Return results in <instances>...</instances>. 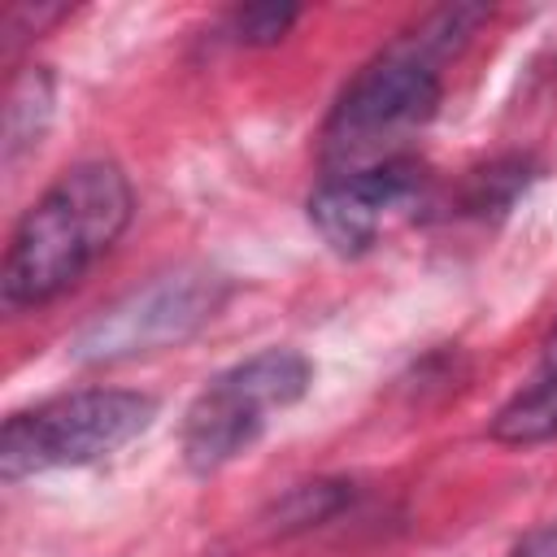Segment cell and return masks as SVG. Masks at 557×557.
I'll return each mask as SVG.
<instances>
[{
	"label": "cell",
	"mask_w": 557,
	"mask_h": 557,
	"mask_svg": "<svg viewBox=\"0 0 557 557\" xmlns=\"http://www.w3.org/2000/svg\"><path fill=\"white\" fill-rule=\"evenodd\" d=\"M131 183L113 161L65 170L13 226L0 287L9 305H44L74 287L126 231Z\"/></svg>",
	"instance_id": "1"
},
{
	"label": "cell",
	"mask_w": 557,
	"mask_h": 557,
	"mask_svg": "<svg viewBox=\"0 0 557 557\" xmlns=\"http://www.w3.org/2000/svg\"><path fill=\"white\" fill-rule=\"evenodd\" d=\"M440 96L444 87L431 61L409 57V52L379 57L348 83V91L335 100L322 126L326 170L352 174V170L400 161L396 148L435 117Z\"/></svg>",
	"instance_id": "2"
},
{
	"label": "cell",
	"mask_w": 557,
	"mask_h": 557,
	"mask_svg": "<svg viewBox=\"0 0 557 557\" xmlns=\"http://www.w3.org/2000/svg\"><path fill=\"white\" fill-rule=\"evenodd\" d=\"M157 418V400L126 387H83L22 409L0 431V474L26 479L61 466H91L131 444Z\"/></svg>",
	"instance_id": "3"
},
{
	"label": "cell",
	"mask_w": 557,
	"mask_h": 557,
	"mask_svg": "<svg viewBox=\"0 0 557 557\" xmlns=\"http://www.w3.org/2000/svg\"><path fill=\"white\" fill-rule=\"evenodd\" d=\"M309 361L292 348H265L218 374L183 418V461L196 474L222 470L265 431L274 409L309 392Z\"/></svg>",
	"instance_id": "4"
},
{
	"label": "cell",
	"mask_w": 557,
	"mask_h": 557,
	"mask_svg": "<svg viewBox=\"0 0 557 557\" xmlns=\"http://www.w3.org/2000/svg\"><path fill=\"white\" fill-rule=\"evenodd\" d=\"M222 300H226V278L213 270L183 265V270L157 274L152 283L126 292L117 305L100 309L74 335L70 352L78 361H122L139 352H161L196 335L218 313Z\"/></svg>",
	"instance_id": "5"
},
{
	"label": "cell",
	"mask_w": 557,
	"mask_h": 557,
	"mask_svg": "<svg viewBox=\"0 0 557 557\" xmlns=\"http://www.w3.org/2000/svg\"><path fill=\"white\" fill-rule=\"evenodd\" d=\"M426 191V174L413 161H387L352 174H326L309 196V222L335 252H366L387 226L405 222Z\"/></svg>",
	"instance_id": "6"
},
{
	"label": "cell",
	"mask_w": 557,
	"mask_h": 557,
	"mask_svg": "<svg viewBox=\"0 0 557 557\" xmlns=\"http://www.w3.org/2000/svg\"><path fill=\"white\" fill-rule=\"evenodd\" d=\"M553 435H557V370L531 392L513 396L492 422V440L500 444H540Z\"/></svg>",
	"instance_id": "7"
},
{
	"label": "cell",
	"mask_w": 557,
	"mask_h": 557,
	"mask_svg": "<svg viewBox=\"0 0 557 557\" xmlns=\"http://www.w3.org/2000/svg\"><path fill=\"white\" fill-rule=\"evenodd\" d=\"M48 117H52V83L44 70H26L4 104V157H17L22 148L39 144Z\"/></svg>",
	"instance_id": "8"
},
{
	"label": "cell",
	"mask_w": 557,
	"mask_h": 557,
	"mask_svg": "<svg viewBox=\"0 0 557 557\" xmlns=\"http://www.w3.org/2000/svg\"><path fill=\"white\" fill-rule=\"evenodd\" d=\"M292 22H296V9H292V4H248V9L235 17L244 44H274V39L287 35Z\"/></svg>",
	"instance_id": "9"
},
{
	"label": "cell",
	"mask_w": 557,
	"mask_h": 557,
	"mask_svg": "<svg viewBox=\"0 0 557 557\" xmlns=\"http://www.w3.org/2000/svg\"><path fill=\"white\" fill-rule=\"evenodd\" d=\"M509 557H557V527H535V531H527V535L509 548Z\"/></svg>",
	"instance_id": "10"
},
{
	"label": "cell",
	"mask_w": 557,
	"mask_h": 557,
	"mask_svg": "<svg viewBox=\"0 0 557 557\" xmlns=\"http://www.w3.org/2000/svg\"><path fill=\"white\" fill-rule=\"evenodd\" d=\"M544 370H548V374L557 370V331H553V335H548V344H544Z\"/></svg>",
	"instance_id": "11"
}]
</instances>
